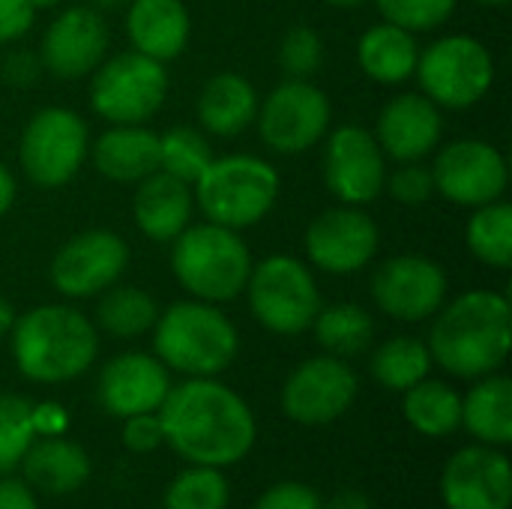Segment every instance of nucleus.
I'll list each match as a JSON object with an SVG mask.
<instances>
[{
  "instance_id": "f257e3e1",
  "label": "nucleus",
  "mask_w": 512,
  "mask_h": 509,
  "mask_svg": "<svg viewBox=\"0 0 512 509\" xmlns=\"http://www.w3.org/2000/svg\"><path fill=\"white\" fill-rule=\"evenodd\" d=\"M156 414L165 444L189 465H237L252 453L258 438L252 408L213 378H189L171 387Z\"/></svg>"
},
{
  "instance_id": "f03ea898",
  "label": "nucleus",
  "mask_w": 512,
  "mask_h": 509,
  "mask_svg": "<svg viewBox=\"0 0 512 509\" xmlns=\"http://www.w3.org/2000/svg\"><path fill=\"white\" fill-rule=\"evenodd\" d=\"M510 300L495 291H468L435 321L429 354L456 378H483L504 366L510 354Z\"/></svg>"
},
{
  "instance_id": "7ed1b4c3",
  "label": "nucleus",
  "mask_w": 512,
  "mask_h": 509,
  "mask_svg": "<svg viewBox=\"0 0 512 509\" xmlns=\"http://www.w3.org/2000/svg\"><path fill=\"white\" fill-rule=\"evenodd\" d=\"M12 357L18 372L36 384H63L87 372L99 339L93 324L72 306H36L12 324Z\"/></svg>"
},
{
  "instance_id": "20e7f679",
  "label": "nucleus",
  "mask_w": 512,
  "mask_h": 509,
  "mask_svg": "<svg viewBox=\"0 0 512 509\" xmlns=\"http://www.w3.org/2000/svg\"><path fill=\"white\" fill-rule=\"evenodd\" d=\"M156 357L183 375L213 378L225 372L240 348L234 324L210 303H174L153 324Z\"/></svg>"
},
{
  "instance_id": "39448f33",
  "label": "nucleus",
  "mask_w": 512,
  "mask_h": 509,
  "mask_svg": "<svg viewBox=\"0 0 512 509\" xmlns=\"http://www.w3.org/2000/svg\"><path fill=\"white\" fill-rule=\"evenodd\" d=\"M174 240L171 267L189 294L204 303H225L246 291L252 255L234 228L204 222L183 228Z\"/></svg>"
},
{
  "instance_id": "423d86ee",
  "label": "nucleus",
  "mask_w": 512,
  "mask_h": 509,
  "mask_svg": "<svg viewBox=\"0 0 512 509\" xmlns=\"http://www.w3.org/2000/svg\"><path fill=\"white\" fill-rule=\"evenodd\" d=\"M195 195L204 216L225 228H249L261 222L279 195V174L258 156L213 159L195 180Z\"/></svg>"
},
{
  "instance_id": "0eeeda50",
  "label": "nucleus",
  "mask_w": 512,
  "mask_h": 509,
  "mask_svg": "<svg viewBox=\"0 0 512 509\" xmlns=\"http://www.w3.org/2000/svg\"><path fill=\"white\" fill-rule=\"evenodd\" d=\"M249 309L270 333L297 336L321 312V294L309 267L291 255L264 258L249 273Z\"/></svg>"
},
{
  "instance_id": "6e6552de",
  "label": "nucleus",
  "mask_w": 512,
  "mask_h": 509,
  "mask_svg": "<svg viewBox=\"0 0 512 509\" xmlns=\"http://www.w3.org/2000/svg\"><path fill=\"white\" fill-rule=\"evenodd\" d=\"M414 72L423 96H429L438 108L459 111L477 105L489 93L495 81V60L480 39L456 33L420 51Z\"/></svg>"
},
{
  "instance_id": "1a4fd4ad",
  "label": "nucleus",
  "mask_w": 512,
  "mask_h": 509,
  "mask_svg": "<svg viewBox=\"0 0 512 509\" xmlns=\"http://www.w3.org/2000/svg\"><path fill=\"white\" fill-rule=\"evenodd\" d=\"M168 93V72L162 60L141 51H123L93 69L90 105L108 123H144L153 117Z\"/></svg>"
},
{
  "instance_id": "9d476101",
  "label": "nucleus",
  "mask_w": 512,
  "mask_h": 509,
  "mask_svg": "<svg viewBox=\"0 0 512 509\" xmlns=\"http://www.w3.org/2000/svg\"><path fill=\"white\" fill-rule=\"evenodd\" d=\"M18 156L36 186L57 189L78 174L87 156V126L69 108H42L24 126Z\"/></svg>"
},
{
  "instance_id": "9b49d317",
  "label": "nucleus",
  "mask_w": 512,
  "mask_h": 509,
  "mask_svg": "<svg viewBox=\"0 0 512 509\" xmlns=\"http://www.w3.org/2000/svg\"><path fill=\"white\" fill-rule=\"evenodd\" d=\"M330 126V99L306 78L279 84L258 108V129L270 150L303 153L321 141Z\"/></svg>"
},
{
  "instance_id": "f8f14e48",
  "label": "nucleus",
  "mask_w": 512,
  "mask_h": 509,
  "mask_svg": "<svg viewBox=\"0 0 512 509\" xmlns=\"http://www.w3.org/2000/svg\"><path fill=\"white\" fill-rule=\"evenodd\" d=\"M357 390V375L342 357H312L288 375L282 411L300 426H327L354 405Z\"/></svg>"
},
{
  "instance_id": "ddd939ff",
  "label": "nucleus",
  "mask_w": 512,
  "mask_h": 509,
  "mask_svg": "<svg viewBox=\"0 0 512 509\" xmlns=\"http://www.w3.org/2000/svg\"><path fill=\"white\" fill-rule=\"evenodd\" d=\"M435 192L462 207H483L507 192V162L504 156L477 138L456 141L441 150L432 168Z\"/></svg>"
},
{
  "instance_id": "4468645a",
  "label": "nucleus",
  "mask_w": 512,
  "mask_h": 509,
  "mask_svg": "<svg viewBox=\"0 0 512 509\" xmlns=\"http://www.w3.org/2000/svg\"><path fill=\"white\" fill-rule=\"evenodd\" d=\"M129 261L126 243L114 231H84L60 246L51 261V282L66 297L108 291Z\"/></svg>"
},
{
  "instance_id": "2eb2a0df",
  "label": "nucleus",
  "mask_w": 512,
  "mask_h": 509,
  "mask_svg": "<svg viewBox=\"0 0 512 509\" xmlns=\"http://www.w3.org/2000/svg\"><path fill=\"white\" fill-rule=\"evenodd\" d=\"M372 297L390 318L423 321L441 309L447 297V273L423 255L387 258L372 279Z\"/></svg>"
},
{
  "instance_id": "dca6fc26",
  "label": "nucleus",
  "mask_w": 512,
  "mask_h": 509,
  "mask_svg": "<svg viewBox=\"0 0 512 509\" xmlns=\"http://www.w3.org/2000/svg\"><path fill=\"white\" fill-rule=\"evenodd\" d=\"M324 180L345 204H369L384 192V153L363 126H339L324 150Z\"/></svg>"
},
{
  "instance_id": "f3484780",
  "label": "nucleus",
  "mask_w": 512,
  "mask_h": 509,
  "mask_svg": "<svg viewBox=\"0 0 512 509\" xmlns=\"http://www.w3.org/2000/svg\"><path fill=\"white\" fill-rule=\"evenodd\" d=\"M441 498L447 509H510V459L486 444L459 450L444 468Z\"/></svg>"
},
{
  "instance_id": "a211bd4d",
  "label": "nucleus",
  "mask_w": 512,
  "mask_h": 509,
  "mask_svg": "<svg viewBox=\"0 0 512 509\" xmlns=\"http://www.w3.org/2000/svg\"><path fill=\"white\" fill-rule=\"evenodd\" d=\"M108 48V24L102 12L90 6H72L60 12L42 36L39 60L57 78H81L90 75Z\"/></svg>"
},
{
  "instance_id": "6ab92c4d",
  "label": "nucleus",
  "mask_w": 512,
  "mask_h": 509,
  "mask_svg": "<svg viewBox=\"0 0 512 509\" xmlns=\"http://www.w3.org/2000/svg\"><path fill=\"white\" fill-rule=\"evenodd\" d=\"M306 252L315 267L333 276L363 270L378 252V228L375 222L354 210L336 207L321 213L306 231Z\"/></svg>"
},
{
  "instance_id": "aec40b11",
  "label": "nucleus",
  "mask_w": 512,
  "mask_h": 509,
  "mask_svg": "<svg viewBox=\"0 0 512 509\" xmlns=\"http://www.w3.org/2000/svg\"><path fill=\"white\" fill-rule=\"evenodd\" d=\"M171 390L168 369L159 357L129 351L105 363L99 375V402L111 417L156 414Z\"/></svg>"
},
{
  "instance_id": "412c9836",
  "label": "nucleus",
  "mask_w": 512,
  "mask_h": 509,
  "mask_svg": "<svg viewBox=\"0 0 512 509\" xmlns=\"http://www.w3.org/2000/svg\"><path fill=\"white\" fill-rule=\"evenodd\" d=\"M441 132H444L441 108L429 96L402 93L384 105L378 117L375 141L387 156L399 162H417L438 147Z\"/></svg>"
},
{
  "instance_id": "4be33fe9",
  "label": "nucleus",
  "mask_w": 512,
  "mask_h": 509,
  "mask_svg": "<svg viewBox=\"0 0 512 509\" xmlns=\"http://www.w3.org/2000/svg\"><path fill=\"white\" fill-rule=\"evenodd\" d=\"M18 468L24 471V483L30 489L54 498L72 495L90 480V456L81 444L63 435L36 438Z\"/></svg>"
},
{
  "instance_id": "5701e85b",
  "label": "nucleus",
  "mask_w": 512,
  "mask_h": 509,
  "mask_svg": "<svg viewBox=\"0 0 512 509\" xmlns=\"http://www.w3.org/2000/svg\"><path fill=\"white\" fill-rule=\"evenodd\" d=\"M126 33L135 51L165 63L189 42V12L183 0H129Z\"/></svg>"
},
{
  "instance_id": "b1692460",
  "label": "nucleus",
  "mask_w": 512,
  "mask_h": 509,
  "mask_svg": "<svg viewBox=\"0 0 512 509\" xmlns=\"http://www.w3.org/2000/svg\"><path fill=\"white\" fill-rule=\"evenodd\" d=\"M138 183L141 186L132 201L138 228L150 240H174L189 225V216H192L189 183L177 180L168 171H153Z\"/></svg>"
},
{
  "instance_id": "393cba45",
  "label": "nucleus",
  "mask_w": 512,
  "mask_h": 509,
  "mask_svg": "<svg viewBox=\"0 0 512 509\" xmlns=\"http://www.w3.org/2000/svg\"><path fill=\"white\" fill-rule=\"evenodd\" d=\"M93 165L114 183H135L159 171V135L126 123L102 132L93 144Z\"/></svg>"
},
{
  "instance_id": "a878e982",
  "label": "nucleus",
  "mask_w": 512,
  "mask_h": 509,
  "mask_svg": "<svg viewBox=\"0 0 512 509\" xmlns=\"http://www.w3.org/2000/svg\"><path fill=\"white\" fill-rule=\"evenodd\" d=\"M255 114H258V93L237 72L213 75L198 96L201 126L222 138L240 135L255 120Z\"/></svg>"
},
{
  "instance_id": "bb28decb",
  "label": "nucleus",
  "mask_w": 512,
  "mask_h": 509,
  "mask_svg": "<svg viewBox=\"0 0 512 509\" xmlns=\"http://www.w3.org/2000/svg\"><path fill=\"white\" fill-rule=\"evenodd\" d=\"M417 57H420V48H417L414 33L390 21L369 27L357 45L360 69L378 84L408 81L417 69Z\"/></svg>"
},
{
  "instance_id": "cd10ccee",
  "label": "nucleus",
  "mask_w": 512,
  "mask_h": 509,
  "mask_svg": "<svg viewBox=\"0 0 512 509\" xmlns=\"http://www.w3.org/2000/svg\"><path fill=\"white\" fill-rule=\"evenodd\" d=\"M462 426L486 447L512 441V381L507 375H483L462 399Z\"/></svg>"
},
{
  "instance_id": "c85d7f7f",
  "label": "nucleus",
  "mask_w": 512,
  "mask_h": 509,
  "mask_svg": "<svg viewBox=\"0 0 512 509\" xmlns=\"http://www.w3.org/2000/svg\"><path fill=\"white\" fill-rule=\"evenodd\" d=\"M402 411L411 429L426 438H447L462 429V396L444 381L423 378L420 384L405 390Z\"/></svg>"
},
{
  "instance_id": "c756f323",
  "label": "nucleus",
  "mask_w": 512,
  "mask_h": 509,
  "mask_svg": "<svg viewBox=\"0 0 512 509\" xmlns=\"http://www.w3.org/2000/svg\"><path fill=\"white\" fill-rule=\"evenodd\" d=\"M312 327H315L318 345L324 351H330L333 357H354V354L366 351L372 342V333H375L369 312L354 303H336V306L321 309L315 315Z\"/></svg>"
},
{
  "instance_id": "7c9ffc66",
  "label": "nucleus",
  "mask_w": 512,
  "mask_h": 509,
  "mask_svg": "<svg viewBox=\"0 0 512 509\" xmlns=\"http://www.w3.org/2000/svg\"><path fill=\"white\" fill-rule=\"evenodd\" d=\"M96 318L105 333L117 339H135L153 330L159 318V306L147 291L135 285H120V288H108V294L99 300Z\"/></svg>"
},
{
  "instance_id": "2f4dec72",
  "label": "nucleus",
  "mask_w": 512,
  "mask_h": 509,
  "mask_svg": "<svg viewBox=\"0 0 512 509\" xmlns=\"http://www.w3.org/2000/svg\"><path fill=\"white\" fill-rule=\"evenodd\" d=\"M432 369L429 345H423L414 336H396L384 342L372 357V375L381 387L405 393L414 384H420Z\"/></svg>"
},
{
  "instance_id": "473e14b6",
  "label": "nucleus",
  "mask_w": 512,
  "mask_h": 509,
  "mask_svg": "<svg viewBox=\"0 0 512 509\" xmlns=\"http://www.w3.org/2000/svg\"><path fill=\"white\" fill-rule=\"evenodd\" d=\"M468 246L489 267H510L512 261V207L507 201H492L477 207L468 222Z\"/></svg>"
},
{
  "instance_id": "72a5a7b5",
  "label": "nucleus",
  "mask_w": 512,
  "mask_h": 509,
  "mask_svg": "<svg viewBox=\"0 0 512 509\" xmlns=\"http://www.w3.org/2000/svg\"><path fill=\"white\" fill-rule=\"evenodd\" d=\"M231 483L222 468L192 465L165 489V509H228Z\"/></svg>"
},
{
  "instance_id": "f704fd0d",
  "label": "nucleus",
  "mask_w": 512,
  "mask_h": 509,
  "mask_svg": "<svg viewBox=\"0 0 512 509\" xmlns=\"http://www.w3.org/2000/svg\"><path fill=\"white\" fill-rule=\"evenodd\" d=\"M210 162H213V150L201 132L189 126H177L159 135V171H168L183 183H195Z\"/></svg>"
},
{
  "instance_id": "c9c22d12",
  "label": "nucleus",
  "mask_w": 512,
  "mask_h": 509,
  "mask_svg": "<svg viewBox=\"0 0 512 509\" xmlns=\"http://www.w3.org/2000/svg\"><path fill=\"white\" fill-rule=\"evenodd\" d=\"M33 405L21 396L0 393V477L18 471L24 453L36 441L33 432Z\"/></svg>"
},
{
  "instance_id": "e433bc0d",
  "label": "nucleus",
  "mask_w": 512,
  "mask_h": 509,
  "mask_svg": "<svg viewBox=\"0 0 512 509\" xmlns=\"http://www.w3.org/2000/svg\"><path fill=\"white\" fill-rule=\"evenodd\" d=\"M378 9L390 24L420 33L441 27L453 15L456 0H378Z\"/></svg>"
},
{
  "instance_id": "4c0bfd02",
  "label": "nucleus",
  "mask_w": 512,
  "mask_h": 509,
  "mask_svg": "<svg viewBox=\"0 0 512 509\" xmlns=\"http://www.w3.org/2000/svg\"><path fill=\"white\" fill-rule=\"evenodd\" d=\"M324 60V42L312 27H291L279 48V63L291 78H309Z\"/></svg>"
},
{
  "instance_id": "58836bf2",
  "label": "nucleus",
  "mask_w": 512,
  "mask_h": 509,
  "mask_svg": "<svg viewBox=\"0 0 512 509\" xmlns=\"http://www.w3.org/2000/svg\"><path fill=\"white\" fill-rule=\"evenodd\" d=\"M384 186L390 189V195L399 201V204H408V207H417V204H426L432 195H435V177H432V168L420 165V162H405L399 171H393Z\"/></svg>"
},
{
  "instance_id": "ea45409f",
  "label": "nucleus",
  "mask_w": 512,
  "mask_h": 509,
  "mask_svg": "<svg viewBox=\"0 0 512 509\" xmlns=\"http://www.w3.org/2000/svg\"><path fill=\"white\" fill-rule=\"evenodd\" d=\"M255 509H324V501L312 486L288 480V483H276L273 489H267L258 498Z\"/></svg>"
},
{
  "instance_id": "a19ab883",
  "label": "nucleus",
  "mask_w": 512,
  "mask_h": 509,
  "mask_svg": "<svg viewBox=\"0 0 512 509\" xmlns=\"http://www.w3.org/2000/svg\"><path fill=\"white\" fill-rule=\"evenodd\" d=\"M120 441L129 453H153L165 444L159 414H135L123 420Z\"/></svg>"
},
{
  "instance_id": "79ce46f5",
  "label": "nucleus",
  "mask_w": 512,
  "mask_h": 509,
  "mask_svg": "<svg viewBox=\"0 0 512 509\" xmlns=\"http://www.w3.org/2000/svg\"><path fill=\"white\" fill-rule=\"evenodd\" d=\"M33 3L30 0H0V42H12L24 36L33 24Z\"/></svg>"
},
{
  "instance_id": "37998d69",
  "label": "nucleus",
  "mask_w": 512,
  "mask_h": 509,
  "mask_svg": "<svg viewBox=\"0 0 512 509\" xmlns=\"http://www.w3.org/2000/svg\"><path fill=\"white\" fill-rule=\"evenodd\" d=\"M33 417V432L36 438H54V435H63L66 426H69V414L63 405L57 402H42V405H33L30 411Z\"/></svg>"
},
{
  "instance_id": "c03bdc74",
  "label": "nucleus",
  "mask_w": 512,
  "mask_h": 509,
  "mask_svg": "<svg viewBox=\"0 0 512 509\" xmlns=\"http://www.w3.org/2000/svg\"><path fill=\"white\" fill-rule=\"evenodd\" d=\"M0 509H39L33 489L24 480L0 477Z\"/></svg>"
},
{
  "instance_id": "a18cd8bd",
  "label": "nucleus",
  "mask_w": 512,
  "mask_h": 509,
  "mask_svg": "<svg viewBox=\"0 0 512 509\" xmlns=\"http://www.w3.org/2000/svg\"><path fill=\"white\" fill-rule=\"evenodd\" d=\"M36 75H39V63H36L33 54H27V51H18V54L6 57V63H3V78H6L9 84L27 87V84L36 81Z\"/></svg>"
},
{
  "instance_id": "49530a36",
  "label": "nucleus",
  "mask_w": 512,
  "mask_h": 509,
  "mask_svg": "<svg viewBox=\"0 0 512 509\" xmlns=\"http://www.w3.org/2000/svg\"><path fill=\"white\" fill-rule=\"evenodd\" d=\"M324 509H372V504L360 489H342L333 495V501Z\"/></svg>"
},
{
  "instance_id": "de8ad7c7",
  "label": "nucleus",
  "mask_w": 512,
  "mask_h": 509,
  "mask_svg": "<svg viewBox=\"0 0 512 509\" xmlns=\"http://www.w3.org/2000/svg\"><path fill=\"white\" fill-rule=\"evenodd\" d=\"M15 201V177L9 174V168L0 162V216L12 207Z\"/></svg>"
},
{
  "instance_id": "09e8293b",
  "label": "nucleus",
  "mask_w": 512,
  "mask_h": 509,
  "mask_svg": "<svg viewBox=\"0 0 512 509\" xmlns=\"http://www.w3.org/2000/svg\"><path fill=\"white\" fill-rule=\"evenodd\" d=\"M12 324H15V309L6 297H0V339L12 330Z\"/></svg>"
},
{
  "instance_id": "8fccbe9b",
  "label": "nucleus",
  "mask_w": 512,
  "mask_h": 509,
  "mask_svg": "<svg viewBox=\"0 0 512 509\" xmlns=\"http://www.w3.org/2000/svg\"><path fill=\"white\" fill-rule=\"evenodd\" d=\"M90 3V9H96V12H111V9H120L123 3H129V0H87Z\"/></svg>"
},
{
  "instance_id": "3c124183",
  "label": "nucleus",
  "mask_w": 512,
  "mask_h": 509,
  "mask_svg": "<svg viewBox=\"0 0 512 509\" xmlns=\"http://www.w3.org/2000/svg\"><path fill=\"white\" fill-rule=\"evenodd\" d=\"M330 6H339V9H354V6H360V3H366V0H327Z\"/></svg>"
},
{
  "instance_id": "603ef678",
  "label": "nucleus",
  "mask_w": 512,
  "mask_h": 509,
  "mask_svg": "<svg viewBox=\"0 0 512 509\" xmlns=\"http://www.w3.org/2000/svg\"><path fill=\"white\" fill-rule=\"evenodd\" d=\"M30 3H33V9H48V6H54L60 0H30Z\"/></svg>"
},
{
  "instance_id": "864d4df0",
  "label": "nucleus",
  "mask_w": 512,
  "mask_h": 509,
  "mask_svg": "<svg viewBox=\"0 0 512 509\" xmlns=\"http://www.w3.org/2000/svg\"><path fill=\"white\" fill-rule=\"evenodd\" d=\"M480 3H486V6H504V3H510V0H480Z\"/></svg>"
}]
</instances>
